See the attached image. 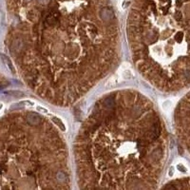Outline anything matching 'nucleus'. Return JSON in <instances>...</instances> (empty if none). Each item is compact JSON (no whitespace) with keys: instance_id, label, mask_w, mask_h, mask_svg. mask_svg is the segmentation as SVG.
I'll list each match as a JSON object with an SVG mask.
<instances>
[{"instance_id":"obj_9","label":"nucleus","mask_w":190,"mask_h":190,"mask_svg":"<svg viewBox=\"0 0 190 190\" xmlns=\"http://www.w3.org/2000/svg\"><path fill=\"white\" fill-rule=\"evenodd\" d=\"M174 173V169H173V167H170V169L169 171H168V174H169V176H172Z\"/></svg>"},{"instance_id":"obj_6","label":"nucleus","mask_w":190,"mask_h":190,"mask_svg":"<svg viewBox=\"0 0 190 190\" xmlns=\"http://www.w3.org/2000/svg\"><path fill=\"white\" fill-rule=\"evenodd\" d=\"M163 157V151L161 148H157L155 149L151 154V158L155 161H160Z\"/></svg>"},{"instance_id":"obj_1","label":"nucleus","mask_w":190,"mask_h":190,"mask_svg":"<svg viewBox=\"0 0 190 190\" xmlns=\"http://www.w3.org/2000/svg\"><path fill=\"white\" fill-rule=\"evenodd\" d=\"M181 129L184 136V141L190 150V94L182 103L181 109Z\"/></svg>"},{"instance_id":"obj_7","label":"nucleus","mask_w":190,"mask_h":190,"mask_svg":"<svg viewBox=\"0 0 190 190\" xmlns=\"http://www.w3.org/2000/svg\"><path fill=\"white\" fill-rule=\"evenodd\" d=\"M52 121H53V123H54L55 125H57L59 127V128L61 130H63V131H65L66 130V127H65V125L63 124V122L61 121L59 118H57V117H52Z\"/></svg>"},{"instance_id":"obj_3","label":"nucleus","mask_w":190,"mask_h":190,"mask_svg":"<svg viewBox=\"0 0 190 190\" xmlns=\"http://www.w3.org/2000/svg\"><path fill=\"white\" fill-rule=\"evenodd\" d=\"M26 122L29 125H33V127H36L41 123V117L37 113L30 112L26 115Z\"/></svg>"},{"instance_id":"obj_4","label":"nucleus","mask_w":190,"mask_h":190,"mask_svg":"<svg viewBox=\"0 0 190 190\" xmlns=\"http://www.w3.org/2000/svg\"><path fill=\"white\" fill-rule=\"evenodd\" d=\"M120 72H121L122 78L125 79V80H128V79H130L132 76H133V72L131 71L129 65H128L127 63H125L124 65L122 66Z\"/></svg>"},{"instance_id":"obj_8","label":"nucleus","mask_w":190,"mask_h":190,"mask_svg":"<svg viewBox=\"0 0 190 190\" xmlns=\"http://www.w3.org/2000/svg\"><path fill=\"white\" fill-rule=\"evenodd\" d=\"M170 106H171V103L169 101H166L163 104V109L164 110H167L168 109H170Z\"/></svg>"},{"instance_id":"obj_5","label":"nucleus","mask_w":190,"mask_h":190,"mask_svg":"<svg viewBox=\"0 0 190 190\" xmlns=\"http://www.w3.org/2000/svg\"><path fill=\"white\" fill-rule=\"evenodd\" d=\"M103 106H105L106 109L111 110V109H114V106H115V101H114L113 98L109 97V98L105 99V101L103 102Z\"/></svg>"},{"instance_id":"obj_2","label":"nucleus","mask_w":190,"mask_h":190,"mask_svg":"<svg viewBox=\"0 0 190 190\" xmlns=\"http://www.w3.org/2000/svg\"><path fill=\"white\" fill-rule=\"evenodd\" d=\"M100 15H101V18L103 19L104 22H110L115 18L114 12L111 8H109V7L102 8V10H100Z\"/></svg>"}]
</instances>
